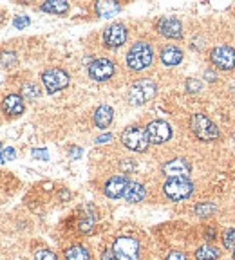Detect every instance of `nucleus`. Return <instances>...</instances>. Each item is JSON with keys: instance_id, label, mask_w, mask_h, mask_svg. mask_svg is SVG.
Returning a JSON list of instances; mask_svg holds the SVG:
<instances>
[{"instance_id": "1", "label": "nucleus", "mask_w": 235, "mask_h": 260, "mask_svg": "<svg viewBox=\"0 0 235 260\" xmlns=\"http://www.w3.org/2000/svg\"><path fill=\"white\" fill-rule=\"evenodd\" d=\"M154 60V51L152 45L146 42H138L130 47V51L127 53V65L132 71H143L146 69Z\"/></svg>"}, {"instance_id": "2", "label": "nucleus", "mask_w": 235, "mask_h": 260, "mask_svg": "<svg viewBox=\"0 0 235 260\" xmlns=\"http://www.w3.org/2000/svg\"><path fill=\"white\" fill-rule=\"evenodd\" d=\"M190 128L195 134V138L201 141H214L219 138V128L204 114H194L190 119Z\"/></svg>"}, {"instance_id": "3", "label": "nucleus", "mask_w": 235, "mask_h": 260, "mask_svg": "<svg viewBox=\"0 0 235 260\" xmlns=\"http://www.w3.org/2000/svg\"><path fill=\"white\" fill-rule=\"evenodd\" d=\"M158 92V87L152 80H138L136 83H132L129 90V102L132 105H145L146 102H150Z\"/></svg>"}, {"instance_id": "4", "label": "nucleus", "mask_w": 235, "mask_h": 260, "mask_svg": "<svg viewBox=\"0 0 235 260\" xmlns=\"http://www.w3.org/2000/svg\"><path fill=\"white\" fill-rule=\"evenodd\" d=\"M122 143L132 152H145L150 145L146 130H143L141 126H129L123 130Z\"/></svg>"}, {"instance_id": "5", "label": "nucleus", "mask_w": 235, "mask_h": 260, "mask_svg": "<svg viewBox=\"0 0 235 260\" xmlns=\"http://www.w3.org/2000/svg\"><path fill=\"white\" fill-rule=\"evenodd\" d=\"M112 249L118 260H139V242L134 237H118Z\"/></svg>"}, {"instance_id": "6", "label": "nucleus", "mask_w": 235, "mask_h": 260, "mask_svg": "<svg viewBox=\"0 0 235 260\" xmlns=\"http://www.w3.org/2000/svg\"><path fill=\"white\" fill-rule=\"evenodd\" d=\"M163 191L170 201H183L192 195L194 184L190 179H168L163 184Z\"/></svg>"}, {"instance_id": "7", "label": "nucleus", "mask_w": 235, "mask_h": 260, "mask_svg": "<svg viewBox=\"0 0 235 260\" xmlns=\"http://www.w3.org/2000/svg\"><path fill=\"white\" fill-rule=\"evenodd\" d=\"M212 63L221 71H231L235 67V49L230 45H217L210 53Z\"/></svg>"}, {"instance_id": "8", "label": "nucleus", "mask_w": 235, "mask_h": 260, "mask_svg": "<svg viewBox=\"0 0 235 260\" xmlns=\"http://www.w3.org/2000/svg\"><path fill=\"white\" fill-rule=\"evenodd\" d=\"M69 80H71L69 74L65 73L64 69H58V67L44 71V74H42V81H44L47 92H51V94L65 89V87L69 85Z\"/></svg>"}, {"instance_id": "9", "label": "nucleus", "mask_w": 235, "mask_h": 260, "mask_svg": "<svg viewBox=\"0 0 235 260\" xmlns=\"http://www.w3.org/2000/svg\"><path fill=\"white\" fill-rule=\"evenodd\" d=\"M146 136L152 145H161L172 138V126L165 119H154L146 125Z\"/></svg>"}, {"instance_id": "10", "label": "nucleus", "mask_w": 235, "mask_h": 260, "mask_svg": "<svg viewBox=\"0 0 235 260\" xmlns=\"http://www.w3.org/2000/svg\"><path fill=\"white\" fill-rule=\"evenodd\" d=\"M127 27L123 24H110L109 27L103 31V44L110 49H116L120 45H123L127 42Z\"/></svg>"}, {"instance_id": "11", "label": "nucleus", "mask_w": 235, "mask_h": 260, "mask_svg": "<svg viewBox=\"0 0 235 260\" xmlns=\"http://www.w3.org/2000/svg\"><path fill=\"white\" fill-rule=\"evenodd\" d=\"M190 170H192L190 162L183 157L172 159V161L163 165V174H165L168 179H188Z\"/></svg>"}, {"instance_id": "12", "label": "nucleus", "mask_w": 235, "mask_h": 260, "mask_svg": "<svg viewBox=\"0 0 235 260\" xmlns=\"http://www.w3.org/2000/svg\"><path fill=\"white\" fill-rule=\"evenodd\" d=\"M114 74V63L109 58H98L89 65V76L96 81H105L112 78Z\"/></svg>"}, {"instance_id": "13", "label": "nucleus", "mask_w": 235, "mask_h": 260, "mask_svg": "<svg viewBox=\"0 0 235 260\" xmlns=\"http://www.w3.org/2000/svg\"><path fill=\"white\" fill-rule=\"evenodd\" d=\"M158 31L163 37L178 40V38L183 37V24L175 16H163L161 20L158 22Z\"/></svg>"}, {"instance_id": "14", "label": "nucleus", "mask_w": 235, "mask_h": 260, "mask_svg": "<svg viewBox=\"0 0 235 260\" xmlns=\"http://www.w3.org/2000/svg\"><path fill=\"white\" fill-rule=\"evenodd\" d=\"M127 184H129V179H127L125 175H114V177H110L105 183L103 193H105L107 197H110V199H120V197H123V193H125Z\"/></svg>"}, {"instance_id": "15", "label": "nucleus", "mask_w": 235, "mask_h": 260, "mask_svg": "<svg viewBox=\"0 0 235 260\" xmlns=\"http://www.w3.org/2000/svg\"><path fill=\"white\" fill-rule=\"evenodd\" d=\"M2 110L9 118H16V116H20L24 112V100L18 94H9L2 102Z\"/></svg>"}, {"instance_id": "16", "label": "nucleus", "mask_w": 235, "mask_h": 260, "mask_svg": "<svg viewBox=\"0 0 235 260\" xmlns=\"http://www.w3.org/2000/svg\"><path fill=\"white\" fill-rule=\"evenodd\" d=\"M145 186H143L141 183H136V181H129V184H127V190L125 193H123V197H125L127 203L130 204H136V203H141L143 199H145Z\"/></svg>"}, {"instance_id": "17", "label": "nucleus", "mask_w": 235, "mask_h": 260, "mask_svg": "<svg viewBox=\"0 0 235 260\" xmlns=\"http://www.w3.org/2000/svg\"><path fill=\"white\" fill-rule=\"evenodd\" d=\"M112 118H114L112 107L103 103V105L98 107L96 112H94V125H96L98 128H107V126L112 123Z\"/></svg>"}, {"instance_id": "18", "label": "nucleus", "mask_w": 235, "mask_h": 260, "mask_svg": "<svg viewBox=\"0 0 235 260\" xmlns=\"http://www.w3.org/2000/svg\"><path fill=\"white\" fill-rule=\"evenodd\" d=\"M181 60H183V51L179 47H175V45H165L161 49V61L165 65H168V67L181 63Z\"/></svg>"}, {"instance_id": "19", "label": "nucleus", "mask_w": 235, "mask_h": 260, "mask_svg": "<svg viewBox=\"0 0 235 260\" xmlns=\"http://www.w3.org/2000/svg\"><path fill=\"white\" fill-rule=\"evenodd\" d=\"M120 11H122V6L118 4V2H107V0H102V2H98L96 4V13L102 16V18H110V16H114Z\"/></svg>"}, {"instance_id": "20", "label": "nucleus", "mask_w": 235, "mask_h": 260, "mask_svg": "<svg viewBox=\"0 0 235 260\" xmlns=\"http://www.w3.org/2000/svg\"><path fill=\"white\" fill-rule=\"evenodd\" d=\"M219 256V248H215L214 244H204V246L195 249V258L197 260H217Z\"/></svg>"}, {"instance_id": "21", "label": "nucleus", "mask_w": 235, "mask_h": 260, "mask_svg": "<svg viewBox=\"0 0 235 260\" xmlns=\"http://www.w3.org/2000/svg\"><path fill=\"white\" fill-rule=\"evenodd\" d=\"M42 11L53 13V15H65L69 11V4L65 0H47L42 4Z\"/></svg>"}, {"instance_id": "22", "label": "nucleus", "mask_w": 235, "mask_h": 260, "mask_svg": "<svg viewBox=\"0 0 235 260\" xmlns=\"http://www.w3.org/2000/svg\"><path fill=\"white\" fill-rule=\"evenodd\" d=\"M65 260H91V253L80 244H74L65 249Z\"/></svg>"}, {"instance_id": "23", "label": "nucleus", "mask_w": 235, "mask_h": 260, "mask_svg": "<svg viewBox=\"0 0 235 260\" xmlns=\"http://www.w3.org/2000/svg\"><path fill=\"white\" fill-rule=\"evenodd\" d=\"M214 211H215V206L212 203H201L195 206V215H197L199 219H208Z\"/></svg>"}, {"instance_id": "24", "label": "nucleus", "mask_w": 235, "mask_h": 260, "mask_svg": "<svg viewBox=\"0 0 235 260\" xmlns=\"http://www.w3.org/2000/svg\"><path fill=\"white\" fill-rule=\"evenodd\" d=\"M223 246L226 249H235V228H228V230H224Z\"/></svg>"}, {"instance_id": "25", "label": "nucleus", "mask_w": 235, "mask_h": 260, "mask_svg": "<svg viewBox=\"0 0 235 260\" xmlns=\"http://www.w3.org/2000/svg\"><path fill=\"white\" fill-rule=\"evenodd\" d=\"M22 94H24L27 100H35V98L40 96V89H38V85H35V83H25L24 89H22Z\"/></svg>"}, {"instance_id": "26", "label": "nucleus", "mask_w": 235, "mask_h": 260, "mask_svg": "<svg viewBox=\"0 0 235 260\" xmlns=\"http://www.w3.org/2000/svg\"><path fill=\"white\" fill-rule=\"evenodd\" d=\"M35 260H56V255H54L51 249L40 248L35 251Z\"/></svg>"}, {"instance_id": "27", "label": "nucleus", "mask_w": 235, "mask_h": 260, "mask_svg": "<svg viewBox=\"0 0 235 260\" xmlns=\"http://www.w3.org/2000/svg\"><path fill=\"white\" fill-rule=\"evenodd\" d=\"M15 157H16V152L13 146H4L0 150V161H13Z\"/></svg>"}, {"instance_id": "28", "label": "nucleus", "mask_w": 235, "mask_h": 260, "mask_svg": "<svg viewBox=\"0 0 235 260\" xmlns=\"http://www.w3.org/2000/svg\"><path fill=\"white\" fill-rule=\"evenodd\" d=\"M201 87H203V83H201L199 80H195V78H188L187 80V90L188 92H199Z\"/></svg>"}, {"instance_id": "29", "label": "nucleus", "mask_w": 235, "mask_h": 260, "mask_svg": "<svg viewBox=\"0 0 235 260\" xmlns=\"http://www.w3.org/2000/svg\"><path fill=\"white\" fill-rule=\"evenodd\" d=\"M31 155L35 159H40V161H49V152L45 148H33Z\"/></svg>"}, {"instance_id": "30", "label": "nucleus", "mask_w": 235, "mask_h": 260, "mask_svg": "<svg viewBox=\"0 0 235 260\" xmlns=\"http://www.w3.org/2000/svg\"><path fill=\"white\" fill-rule=\"evenodd\" d=\"M16 60V54L15 53H2V56H0V63L4 65V67H9V65H13Z\"/></svg>"}, {"instance_id": "31", "label": "nucleus", "mask_w": 235, "mask_h": 260, "mask_svg": "<svg viewBox=\"0 0 235 260\" xmlns=\"http://www.w3.org/2000/svg\"><path fill=\"white\" fill-rule=\"evenodd\" d=\"M93 222H94L93 217H85V219H81L80 220V230L83 233H89L91 230H93Z\"/></svg>"}, {"instance_id": "32", "label": "nucleus", "mask_w": 235, "mask_h": 260, "mask_svg": "<svg viewBox=\"0 0 235 260\" xmlns=\"http://www.w3.org/2000/svg\"><path fill=\"white\" fill-rule=\"evenodd\" d=\"M29 16H16L15 20H13V25H15L16 29H24V27H27L29 25Z\"/></svg>"}, {"instance_id": "33", "label": "nucleus", "mask_w": 235, "mask_h": 260, "mask_svg": "<svg viewBox=\"0 0 235 260\" xmlns=\"http://www.w3.org/2000/svg\"><path fill=\"white\" fill-rule=\"evenodd\" d=\"M166 260H188V258H187V255H185V253L172 251V253H168V255H166Z\"/></svg>"}, {"instance_id": "34", "label": "nucleus", "mask_w": 235, "mask_h": 260, "mask_svg": "<svg viewBox=\"0 0 235 260\" xmlns=\"http://www.w3.org/2000/svg\"><path fill=\"white\" fill-rule=\"evenodd\" d=\"M102 260H118L116 258V253H114L112 248H107L105 251L102 253Z\"/></svg>"}, {"instance_id": "35", "label": "nucleus", "mask_w": 235, "mask_h": 260, "mask_svg": "<svg viewBox=\"0 0 235 260\" xmlns=\"http://www.w3.org/2000/svg\"><path fill=\"white\" fill-rule=\"evenodd\" d=\"M110 139H112V134H103V136H100V138H96V143L100 145V143L110 141Z\"/></svg>"}, {"instance_id": "36", "label": "nucleus", "mask_w": 235, "mask_h": 260, "mask_svg": "<svg viewBox=\"0 0 235 260\" xmlns=\"http://www.w3.org/2000/svg\"><path fill=\"white\" fill-rule=\"evenodd\" d=\"M215 237H217V233H215L214 228H208V230H207V239H208V240H210V239L214 240Z\"/></svg>"}, {"instance_id": "37", "label": "nucleus", "mask_w": 235, "mask_h": 260, "mask_svg": "<svg viewBox=\"0 0 235 260\" xmlns=\"http://www.w3.org/2000/svg\"><path fill=\"white\" fill-rule=\"evenodd\" d=\"M81 155V148H73V150H71V157H80Z\"/></svg>"}, {"instance_id": "38", "label": "nucleus", "mask_w": 235, "mask_h": 260, "mask_svg": "<svg viewBox=\"0 0 235 260\" xmlns=\"http://www.w3.org/2000/svg\"><path fill=\"white\" fill-rule=\"evenodd\" d=\"M233 258H235V249H233Z\"/></svg>"}]
</instances>
